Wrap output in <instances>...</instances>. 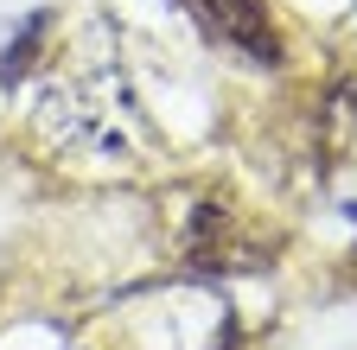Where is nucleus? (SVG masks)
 <instances>
[{"instance_id":"1","label":"nucleus","mask_w":357,"mask_h":350,"mask_svg":"<svg viewBox=\"0 0 357 350\" xmlns=\"http://www.w3.org/2000/svg\"><path fill=\"white\" fill-rule=\"evenodd\" d=\"M185 7L223 38V45L249 51L255 64H281V38H275V19H268L261 0H185Z\"/></svg>"}]
</instances>
